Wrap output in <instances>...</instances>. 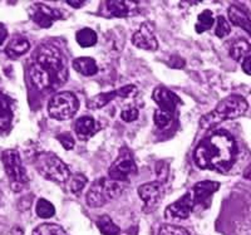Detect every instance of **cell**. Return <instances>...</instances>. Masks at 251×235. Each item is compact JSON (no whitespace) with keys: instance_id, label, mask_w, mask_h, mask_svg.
Returning <instances> with one entry per match:
<instances>
[{"instance_id":"23","label":"cell","mask_w":251,"mask_h":235,"mask_svg":"<svg viewBox=\"0 0 251 235\" xmlns=\"http://www.w3.org/2000/svg\"><path fill=\"white\" fill-rule=\"evenodd\" d=\"M75 39H77L78 44L83 48H88V47H93L97 43V34L93 29L91 28H83L79 32L75 34Z\"/></svg>"},{"instance_id":"29","label":"cell","mask_w":251,"mask_h":235,"mask_svg":"<svg viewBox=\"0 0 251 235\" xmlns=\"http://www.w3.org/2000/svg\"><path fill=\"white\" fill-rule=\"evenodd\" d=\"M158 235H191V233L182 227L171 225V224H165L160 228Z\"/></svg>"},{"instance_id":"12","label":"cell","mask_w":251,"mask_h":235,"mask_svg":"<svg viewBox=\"0 0 251 235\" xmlns=\"http://www.w3.org/2000/svg\"><path fill=\"white\" fill-rule=\"evenodd\" d=\"M132 43L140 49L154 52L158 48V42L154 35L153 24L149 23V22L141 24L140 29L132 37Z\"/></svg>"},{"instance_id":"20","label":"cell","mask_w":251,"mask_h":235,"mask_svg":"<svg viewBox=\"0 0 251 235\" xmlns=\"http://www.w3.org/2000/svg\"><path fill=\"white\" fill-rule=\"evenodd\" d=\"M73 68L83 76H94L98 72V66L96 60L91 57H79L73 60Z\"/></svg>"},{"instance_id":"19","label":"cell","mask_w":251,"mask_h":235,"mask_svg":"<svg viewBox=\"0 0 251 235\" xmlns=\"http://www.w3.org/2000/svg\"><path fill=\"white\" fill-rule=\"evenodd\" d=\"M13 121L12 104L5 95L0 92V131H6Z\"/></svg>"},{"instance_id":"11","label":"cell","mask_w":251,"mask_h":235,"mask_svg":"<svg viewBox=\"0 0 251 235\" xmlns=\"http://www.w3.org/2000/svg\"><path fill=\"white\" fill-rule=\"evenodd\" d=\"M195 207L194 196H192V192H187L185 195L181 196L178 200H176L175 203H172L171 205L166 208L165 210V218L166 219H177V220H183V219H187L191 214L192 209Z\"/></svg>"},{"instance_id":"4","label":"cell","mask_w":251,"mask_h":235,"mask_svg":"<svg viewBox=\"0 0 251 235\" xmlns=\"http://www.w3.org/2000/svg\"><path fill=\"white\" fill-rule=\"evenodd\" d=\"M152 98L158 106V109L154 112L153 115L154 125L158 129H165L174 120L177 107L182 104V101L180 100V97L176 93H174V92L163 86L154 88L153 93H152Z\"/></svg>"},{"instance_id":"28","label":"cell","mask_w":251,"mask_h":235,"mask_svg":"<svg viewBox=\"0 0 251 235\" xmlns=\"http://www.w3.org/2000/svg\"><path fill=\"white\" fill-rule=\"evenodd\" d=\"M88 183V179L86 175L83 174H75V175H72L68 180V189L72 194H78V192L82 191L86 186V183Z\"/></svg>"},{"instance_id":"6","label":"cell","mask_w":251,"mask_h":235,"mask_svg":"<svg viewBox=\"0 0 251 235\" xmlns=\"http://www.w3.org/2000/svg\"><path fill=\"white\" fill-rule=\"evenodd\" d=\"M34 166L40 175L53 183H66L72 176L66 163L51 152H42L37 155Z\"/></svg>"},{"instance_id":"7","label":"cell","mask_w":251,"mask_h":235,"mask_svg":"<svg viewBox=\"0 0 251 235\" xmlns=\"http://www.w3.org/2000/svg\"><path fill=\"white\" fill-rule=\"evenodd\" d=\"M1 161H3L4 169L9 178L12 190L15 192L22 191L28 183L29 179L25 167L23 166L22 158L19 156V152L17 150H6L1 155Z\"/></svg>"},{"instance_id":"9","label":"cell","mask_w":251,"mask_h":235,"mask_svg":"<svg viewBox=\"0 0 251 235\" xmlns=\"http://www.w3.org/2000/svg\"><path fill=\"white\" fill-rule=\"evenodd\" d=\"M137 174V166L128 150L123 149L112 166L109 167V179L120 183H128L131 176Z\"/></svg>"},{"instance_id":"30","label":"cell","mask_w":251,"mask_h":235,"mask_svg":"<svg viewBox=\"0 0 251 235\" xmlns=\"http://www.w3.org/2000/svg\"><path fill=\"white\" fill-rule=\"evenodd\" d=\"M230 24L226 22V18L220 15V17L216 18V28H215V34L219 38H224L226 35H228L230 33Z\"/></svg>"},{"instance_id":"15","label":"cell","mask_w":251,"mask_h":235,"mask_svg":"<svg viewBox=\"0 0 251 235\" xmlns=\"http://www.w3.org/2000/svg\"><path fill=\"white\" fill-rule=\"evenodd\" d=\"M220 189V183L216 181H200L192 187V196H194L195 205L200 204L206 207V201L214 195L215 192Z\"/></svg>"},{"instance_id":"14","label":"cell","mask_w":251,"mask_h":235,"mask_svg":"<svg viewBox=\"0 0 251 235\" xmlns=\"http://www.w3.org/2000/svg\"><path fill=\"white\" fill-rule=\"evenodd\" d=\"M137 91V88L132 84H128V86H125L122 88L117 89V91H112V92H106V93H100V95L94 96L91 100L88 101V108L91 109H98L104 107L106 104H108L111 101H113L116 97H131L132 95H134Z\"/></svg>"},{"instance_id":"18","label":"cell","mask_w":251,"mask_h":235,"mask_svg":"<svg viewBox=\"0 0 251 235\" xmlns=\"http://www.w3.org/2000/svg\"><path fill=\"white\" fill-rule=\"evenodd\" d=\"M228 19L231 20V23L234 26H240L243 28L245 32H248V34L251 37V19L248 14H246L244 10H241L237 6L231 5L228 8Z\"/></svg>"},{"instance_id":"24","label":"cell","mask_w":251,"mask_h":235,"mask_svg":"<svg viewBox=\"0 0 251 235\" xmlns=\"http://www.w3.org/2000/svg\"><path fill=\"white\" fill-rule=\"evenodd\" d=\"M97 227L103 235H120L121 229L113 223L108 215H102L97 219Z\"/></svg>"},{"instance_id":"37","label":"cell","mask_w":251,"mask_h":235,"mask_svg":"<svg viewBox=\"0 0 251 235\" xmlns=\"http://www.w3.org/2000/svg\"><path fill=\"white\" fill-rule=\"evenodd\" d=\"M1 201H3V192L0 190V205H1Z\"/></svg>"},{"instance_id":"21","label":"cell","mask_w":251,"mask_h":235,"mask_svg":"<svg viewBox=\"0 0 251 235\" xmlns=\"http://www.w3.org/2000/svg\"><path fill=\"white\" fill-rule=\"evenodd\" d=\"M133 4L128 3V1H122V0H118V1H113V0H109L104 3L107 12L109 13V15L112 17H127V15L131 13V8Z\"/></svg>"},{"instance_id":"27","label":"cell","mask_w":251,"mask_h":235,"mask_svg":"<svg viewBox=\"0 0 251 235\" xmlns=\"http://www.w3.org/2000/svg\"><path fill=\"white\" fill-rule=\"evenodd\" d=\"M35 211L37 215L42 219H49L51 216H54L55 208L53 207V204L49 203L46 199H39L35 205Z\"/></svg>"},{"instance_id":"33","label":"cell","mask_w":251,"mask_h":235,"mask_svg":"<svg viewBox=\"0 0 251 235\" xmlns=\"http://www.w3.org/2000/svg\"><path fill=\"white\" fill-rule=\"evenodd\" d=\"M243 69L246 75L251 76V55L243 60Z\"/></svg>"},{"instance_id":"5","label":"cell","mask_w":251,"mask_h":235,"mask_svg":"<svg viewBox=\"0 0 251 235\" xmlns=\"http://www.w3.org/2000/svg\"><path fill=\"white\" fill-rule=\"evenodd\" d=\"M126 187L125 183L112 180V179L100 178L92 183L86 195L88 207L100 208L108 204L109 201L117 199L122 195Z\"/></svg>"},{"instance_id":"3","label":"cell","mask_w":251,"mask_h":235,"mask_svg":"<svg viewBox=\"0 0 251 235\" xmlns=\"http://www.w3.org/2000/svg\"><path fill=\"white\" fill-rule=\"evenodd\" d=\"M249 108L248 101L239 95H232L224 98L214 111L202 116L200 127L202 130H211L225 120H234L245 115Z\"/></svg>"},{"instance_id":"31","label":"cell","mask_w":251,"mask_h":235,"mask_svg":"<svg viewBox=\"0 0 251 235\" xmlns=\"http://www.w3.org/2000/svg\"><path fill=\"white\" fill-rule=\"evenodd\" d=\"M138 115H140V112L136 107H127V108L123 109L121 112V118H122L125 122H133L138 118Z\"/></svg>"},{"instance_id":"36","label":"cell","mask_w":251,"mask_h":235,"mask_svg":"<svg viewBox=\"0 0 251 235\" xmlns=\"http://www.w3.org/2000/svg\"><path fill=\"white\" fill-rule=\"evenodd\" d=\"M244 178H245L246 180L251 181V163L249 165L248 167H246L245 170H244Z\"/></svg>"},{"instance_id":"10","label":"cell","mask_w":251,"mask_h":235,"mask_svg":"<svg viewBox=\"0 0 251 235\" xmlns=\"http://www.w3.org/2000/svg\"><path fill=\"white\" fill-rule=\"evenodd\" d=\"M28 14L29 18L35 24H38L40 28H50L55 20H59L63 18L62 13L59 10L40 3H35L29 6Z\"/></svg>"},{"instance_id":"34","label":"cell","mask_w":251,"mask_h":235,"mask_svg":"<svg viewBox=\"0 0 251 235\" xmlns=\"http://www.w3.org/2000/svg\"><path fill=\"white\" fill-rule=\"evenodd\" d=\"M6 37H8V32H6V28L3 26V24L0 23V48H1V46H3L4 42H5Z\"/></svg>"},{"instance_id":"17","label":"cell","mask_w":251,"mask_h":235,"mask_svg":"<svg viewBox=\"0 0 251 235\" xmlns=\"http://www.w3.org/2000/svg\"><path fill=\"white\" fill-rule=\"evenodd\" d=\"M30 49V43L23 35H17L13 38L5 47V53L9 58H19L20 55L25 54Z\"/></svg>"},{"instance_id":"1","label":"cell","mask_w":251,"mask_h":235,"mask_svg":"<svg viewBox=\"0 0 251 235\" xmlns=\"http://www.w3.org/2000/svg\"><path fill=\"white\" fill-rule=\"evenodd\" d=\"M237 156V146L228 132L224 130L208 133L194 152V161L203 170H212L220 174L230 171Z\"/></svg>"},{"instance_id":"26","label":"cell","mask_w":251,"mask_h":235,"mask_svg":"<svg viewBox=\"0 0 251 235\" xmlns=\"http://www.w3.org/2000/svg\"><path fill=\"white\" fill-rule=\"evenodd\" d=\"M33 235H69L60 225L51 223L42 224L33 230Z\"/></svg>"},{"instance_id":"32","label":"cell","mask_w":251,"mask_h":235,"mask_svg":"<svg viewBox=\"0 0 251 235\" xmlns=\"http://www.w3.org/2000/svg\"><path fill=\"white\" fill-rule=\"evenodd\" d=\"M57 140L59 141L60 145H62L66 150H72L75 147V138H73V136H72L71 133H68V132H67V133H62V135H58Z\"/></svg>"},{"instance_id":"2","label":"cell","mask_w":251,"mask_h":235,"mask_svg":"<svg viewBox=\"0 0 251 235\" xmlns=\"http://www.w3.org/2000/svg\"><path fill=\"white\" fill-rule=\"evenodd\" d=\"M29 76L39 91H54L67 82L68 67L62 51L53 44H43L37 49Z\"/></svg>"},{"instance_id":"16","label":"cell","mask_w":251,"mask_h":235,"mask_svg":"<svg viewBox=\"0 0 251 235\" xmlns=\"http://www.w3.org/2000/svg\"><path fill=\"white\" fill-rule=\"evenodd\" d=\"M100 129V126L98 125V122H96V120L91 116H83V117L78 118L75 124V135L78 136L79 140L83 141L88 140L92 136L96 135Z\"/></svg>"},{"instance_id":"13","label":"cell","mask_w":251,"mask_h":235,"mask_svg":"<svg viewBox=\"0 0 251 235\" xmlns=\"http://www.w3.org/2000/svg\"><path fill=\"white\" fill-rule=\"evenodd\" d=\"M138 195L145 201L146 208L152 209L157 207L165 195V186L160 181H152L149 183H143L138 187Z\"/></svg>"},{"instance_id":"22","label":"cell","mask_w":251,"mask_h":235,"mask_svg":"<svg viewBox=\"0 0 251 235\" xmlns=\"http://www.w3.org/2000/svg\"><path fill=\"white\" fill-rule=\"evenodd\" d=\"M230 55L235 60H244L251 55V46L244 39L234 42L230 48Z\"/></svg>"},{"instance_id":"25","label":"cell","mask_w":251,"mask_h":235,"mask_svg":"<svg viewBox=\"0 0 251 235\" xmlns=\"http://www.w3.org/2000/svg\"><path fill=\"white\" fill-rule=\"evenodd\" d=\"M214 23L215 18L214 15H212L211 10H203V12L199 15V18H197V23L196 26H195V29H196V32L199 33V34H201V33L206 32V30H208V29L211 28V26H214Z\"/></svg>"},{"instance_id":"8","label":"cell","mask_w":251,"mask_h":235,"mask_svg":"<svg viewBox=\"0 0 251 235\" xmlns=\"http://www.w3.org/2000/svg\"><path fill=\"white\" fill-rule=\"evenodd\" d=\"M79 108V101L72 92H60L50 98L48 112L51 118L58 121L71 120Z\"/></svg>"},{"instance_id":"35","label":"cell","mask_w":251,"mask_h":235,"mask_svg":"<svg viewBox=\"0 0 251 235\" xmlns=\"http://www.w3.org/2000/svg\"><path fill=\"white\" fill-rule=\"evenodd\" d=\"M67 3L71 6H73V8H80L82 5H84V1H83V0H68Z\"/></svg>"}]
</instances>
